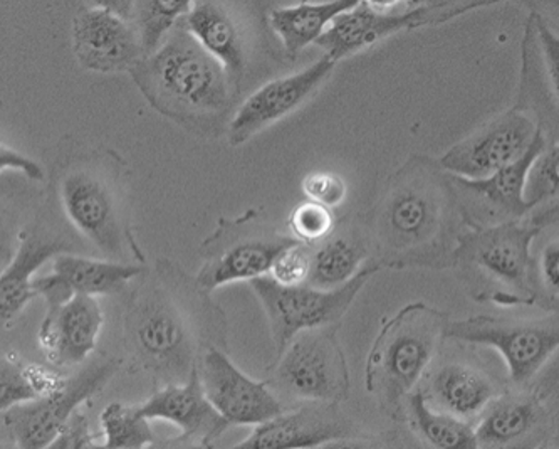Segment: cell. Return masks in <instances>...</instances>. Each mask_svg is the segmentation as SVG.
<instances>
[{
	"label": "cell",
	"mask_w": 559,
	"mask_h": 449,
	"mask_svg": "<svg viewBox=\"0 0 559 449\" xmlns=\"http://www.w3.org/2000/svg\"><path fill=\"white\" fill-rule=\"evenodd\" d=\"M542 133L530 111L512 106L447 150L439 162L452 176L486 179L523 158Z\"/></svg>",
	"instance_id": "4fadbf2b"
},
{
	"label": "cell",
	"mask_w": 559,
	"mask_h": 449,
	"mask_svg": "<svg viewBox=\"0 0 559 449\" xmlns=\"http://www.w3.org/2000/svg\"><path fill=\"white\" fill-rule=\"evenodd\" d=\"M371 8L383 12H411L417 11L424 4V0H367Z\"/></svg>",
	"instance_id": "7bdbcfd3"
},
{
	"label": "cell",
	"mask_w": 559,
	"mask_h": 449,
	"mask_svg": "<svg viewBox=\"0 0 559 449\" xmlns=\"http://www.w3.org/2000/svg\"><path fill=\"white\" fill-rule=\"evenodd\" d=\"M499 2H506V0H425L424 5L415 12H417L418 27L439 26L459 15L476 9L489 8Z\"/></svg>",
	"instance_id": "d590c367"
},
{
	"label": "cell",
	"mask_w": 559,
	"mask_h": 449,
	"mask_svg": "<svg viewBox=\"0 0 559 449\" xmlns=\"http://www.w3.org/2000/svg\"><path fill=\"white\" fill-rule=\"evenodd\" d=\"M418 389L430 405L467 423L479 420L484 411L504 394L501 383L487 370L462 361L430 367Z\"/></svg>",
	"instance_id": "603a6c76"
},
{
	"label": "cell",
	"mask_w": 559,
	"mask_h": 449,
	"mask_svg": "<svg viewBox=\"0 0 559 449\" xmlns=\"http://www.w3.org/2000/svg\"><path fill=\"white\" fill-rule=\"evenodd\" d=\"M534 276L539 296L559 302V238L546 243L538 258H534Z\"/></svg>",
	"instance_id": "74e56055"
},
{
	"label": "cell",
	"mask_w": 559,
	"mask_h": 449,
	"mask_svg": "<svg viewBox=\"0 0 559 449\" xmlns=\"http://www.w3.org/2000/svg\"><path fill=\"white\" fill-rule=\"evenodd\" d=\"M140 413L152 420H165L180 429V435L167 441V446L182 448H211L215 439L229 427L205 395L199 369L187 382L168 383L155 389L153 394L139 405Z\"/></svg>",
	"instance_id": "ffe728a7"
},
{
	"label": "cell",
	"mask_w": 559,
	"mask_h": 449,
	"mask_svg": "<svg viewBox=\"0 0 559 449\" xmlns=\"http://www.w3.org/2000/svg\"><path fill=\"white\" fill-rule=\"evenodd\" d=\"M73 52L81 68L95 73H130L146 56L133 21L96 8L74 15Z\"/></svg>",
	"instance_id": "ac0fdd59"
},
{
	"label": "cell",
	"mask_w": 559,
	"mask_h": 449,
	"mask_svg": "<svg viewBox=\"0 0 559 449\" xmlns=\"http://www.w3.org/2000/svg\"><path fill=\"white\" fill-rule=\"evenodd\" d=\"M338 226L333 209L320 202H299L289 214V233L302 245L317 246Z\"/></svg>",
	"instance_id": "d6a6232c"
},
{
	"label": "cell",
	"mask_w": 559,
	"mask_h": 449,
	"mask_svg": "<svg viewBox=\"0 0 559 449\" xmlns=\"http://www.w3.org/2000/svg\"><path fill=\"white\" fill-rule=\"evenodd\" d=\"M449 340L461 344L492 347L504 358L509 382L516 388L542 373L559 348V320H509V318L471 317L451 320Z\"/></svg>",
	"instance_id": "7c38bea8"
},
{
	"label": "cell",
	"mask_w": 559,
	"mask_h": 449,
	"mask_svg": "<svg viewBox=\"0 0 559 449\" xmlns=\"http://www.w3.org/2000/svg\"><path fill=\"white\" fill-rule=\"evenodd\" d=\"M205 395L229 426H258L287 410L267 380L251 379L230 361L229 351L212 347L199 364Z\"/></svg>",
	"instance_id": "2e32d148"
},
{
	"label": "cell",
	"mask_w": 559,
	"mask_h": 449,
	"mask_svg": "<svg viewBox=\"0 0 559 449\" xmlns=\"http://www.w3.org/2000/svg\"><path fill=\"white\" fill-rule=\"evenodd\" d=\"M146 267L148 264L120 263L76 252H64L52 260V271L64 280L74 295H127L131 283L143 274Z\"/></svg>",
	"instance_id": "484cf974"
},
{
	"label": "cell",
	"mask_w": 559,
	"mask_h": 449,
	"mask_svg": "<svg viewBox=\"0 0 559 449\" xmlns=\"http://www.w3.org/2000/svg\"><path fill=\"white\" fill-rule=\"evenodd\" d=\"M543 227L530 217L499 226L471 227L462 234L452 268L477 302L530 307L539 298L533 243Z\"/></svg>",
	"instance_id": "8992f818"
},
{
	"label": "cell",
	"mask_w": 559,
	"mask_h": 449,
	"mask_svg": "<svg viewBox=\"0 0 559 449\" xmlns=\"http://www.w3.org/2000/svg\"><path fill=\"white\" fill-rule=\"evenodd\" d=\"M64 252L92 255L55 199L48 194L33 223L19 234L17 252L0 276V318L4 329L17 320L31 299L36 298L33 283L37 270Z\"/></svg>",
	"instance_id": "8fae6325"
},
{
	"label": "cell",
	"mask_w": 559,
	"mask_h": 449,
	"mask_svg": "<svg viewBox=\"0 0 559 449\" xmlns=\"http://www.w3.org/2000/svg\"><path fill=\"white\" fill-rule=\"evenodd\" d=\"M526 198L534 211L556 205V202L559 204V142L548 143L534 162L527 179Z\"/></svg>",
	"instance_id": "836d02e7"
},
{
	"label": "cell",
	"mask_w": 559,
	"mask_h": 449,
	"mask_svg": "<svg viewBox=\"0 0 559 449\" xmlns=\"http://www.w3.org/2000/svg\"><path fill=\"white\" fill-rule=\"evenodd\" d=\"M96 436L90 432L86 414L78 410L66 426L62 427L58 438L51 445V449H83L93 448Z\"/></svg>",
	"instance_id": "f35d334b"
},
{
	"label": "cell",
	"mask_w": 559,
	"mask_h": 449,
	"mask_svg": "<svg viewBox=\"0 0 559 449\" xmlns=\"http://www.w3.org/2000/svg\"><path fill=\"white\" fill-rule=\"evenodd\" d=\"M336 64L338 62L324 55L298 73L262 84L261 88L243 99L234 114L226 135L229 145L240 146L248 143L264 132L265 128L273 127L302 108L330 80Z\"/></svg>",
	"instance_id": "9a60e30c"
},
{
	"label": "cell",
	"mask_w": 559,
	"mask_h": 449,
	"mask_svg": "<svg viewBox=\"0 0 559 449\" xmlns=\"http://www.w3.org/2000/svg\"><path fill=\"white\" fill-rule=\"evenodd\" d=\"M361 0H328V2H301L277 8L271 12V26L280 36L284 51L296 58L302 49L314 45L334 19L349 11Z\"/></svg>",
	"instance_id": "4316f807"
},
{
	"label": "cell",
	"mask_w": 559,
	"mask_h": 449,
	"mask_svg": "<svg viewBox=\"0 0 559 449\" xmlns=\"http://www.w3.org/2000/svg\"><path fill=\"white\" fill-rule=\"evenodd\" d=\"M312 267V248L302 243L287 246L280 252L270 276H273L277 283L286 286L305 285L308 283Z\"/></svg>",
	"instance_id": "e575fe53"
},
{
	"label": "cell",
	"mask_w": 559,
	"mask_h": 449,
	"mask_svg": "<svg viewBox=\"0 0 559 449\" xmlns=\"http://www.w3.org/2000/svg\"><path fill=\"white\" fill-rule=\"evenodd\" d=\"M407 421L418 438L427 445L442 449L479 448L473 423L437 410L425 401L420 389L408 398Z\"/></svg>",
	"instance_id": "f1b7e54d"
},
{
	"label": "cell",
	"mask_w": 559,
	"mask_h": 449,
	"mask_svg": "<svg viewBox=\"0 0 559 449\" xmlns=\"http://www.w3.org/2000/svg\"><path fill=\"white\" fill-rule=\"evenodd\" d=\"M412 29H418L417 12L378 11L367 0H361L360 4L334 19L314 45L340 62L386 37Z\"/></svg>",
	"instance_id": "cb8c5ba5"
},
{
	"label": "cell",
	"mask_w": 559,
	"mask_h": 449,
	"mask_svg": "<svg viewBox=\"0 0 559 449\" xmlns=\"http://www.w3.org/2000/svg\"><path fill=\"white\" fill-rule=\"evenodd\" d=\"M531 14L543 19L559 36V0H521Z\"/></svg>",
	"instance_id": "60d3db41"
},
{
	"label": "cell",
	"mask_w": 559,
	"mask_h": 449,
	"mask_svg": "<svg viewBox=\"0 0 559 449\" xmlns=\"http://www.w3.org/2000/svg\"><path fill=\"white\" fill-rule=\"evenodd\" d=\"M195 0H136L133 23L143 37L146 55L160 46L168 33L189 14Z\"/></svg>",
	"instance_id": "1f68e13d"
},
{
	"label": "cell",
	"mask_w": 559,
	"mask_h": 449,
	"mask_svg": "<svg viewBox=\"0 0 559 449\" xmlns=\"http://www.w3.org/2000/svg\"><path fill=\"white\" fill-rule=\"evenodd\" d=\"M301 189L306 199L320 202L331 209L340 208L348 194L345 179L338 174L328 173V170L308 174L302 179Z\"/></svg>",
	"instance_id": "8d00e7d4"
},
{
	"label": "cell",
	"mask_w": 559,
	"mask_h": 449,
	"mask_svg": "<svg viewBox=\"0 0 559 449\" xmlns=\"http://www.w3.org/2000/svg\"><path fill=\"white\" fill-rule=\"evenodd\" d=\"M539 404L526 395H504L484 411L476 424L479 446H506L524 438L538 423Z\"/></svg>",
	"instance_id": "83f0119b"
},
{
	"label": "cell",
	"mask_w": 559,
	"mask_h": 449,
	"mask_svg": "<svg viewBox=\"0 0 559 449\" xmlns=\"http://www.w3.org/2000/svg\"><path fill=\"white\" fill-rule=\"evenodd\" d=\"M123 367V357L95 355L62 376L48 394L4 411V426L12 441L21 449L51 448L81 405L96 398Z\"/></svg>",
	"instance_id": "30bf717a"
},
{
	"label": "cell",
	"mask_w": 559,
	"mask_h": 449,
	"mask_svg": "<svg viewBox=\"0 0 559 449\" xmlns=\"http://www.w3.org/2000/svg\"><path fill=\"white\" fill-rule=\"evenodd\" d=\"M221 305L182 264L158 258L124 296V367L153 388L187 382L212 347L229 351Z\"/></svg>",
	"instance_id": "6da1fadb"
},
{
	"label": "cell",
	"mask_w": 559,
	"mask_h": 449,
	"mask_svg": "<svg viewBox=\"0 0 559 449\" xmlns=\"http://www.w3.org/2000/svg\"><path fill=\"white\" fill-rule=\"evenodd\" d=\"M298 239L281 233L265 221L264 209L249 208L237 217H221L215 229L202 241V261L195 274L209 293L234 282H251L271 273L274 261Z\"/></svg>",
	"instance_id": "52a82bcc"
},
{
	"label": "cell",
	"mask_w": 559,
	"mask_h": 449,
	"mask_svg": "<svg viewBox=\"0 0 559 449\" xmlns=\"http://www.w3.org/2000/svg\"><path fill=\"white\" fill-rule=\"evenodd\" d=\"M546 146L548 140L542 133L523 158L486 179H464L451 174L468 227L499 226L531 217L534 208L526 198L527 179Z\"/></svg>",
	"instance_id": "5bb4252c"
},
{
	"label": "cell",
	"mask_w": 559,
	"mask_h": 449,
	"mask_svg": "<svg viewBox=\"0 0 559 449\" xmlns=\"http://www.w3.org/2000/svg\"><path fill=\"white\" fill-rule=\"evenodd\" d=\"M180 23L224 64L240 95L252 56L251 37L242 17L226 0H195Z\"/></svg>",
	"instance_id": "7402d4cb"
},
{
	"label": "cell",
	"mask_w": 559,
	"mask_h": 449,
	"mask_svg": "<svg viewBox=\"0 0 559 449\" xmlns=\"http://www.w3.org/2000/svg\"><path fill=\"white\" fill-rule=\"evenodd\" d=\"M148 421L140 413L139 405L111 402L99 414L102 435L105 436L103 448L140 449L155 445V433Z\"/></svg>",
	"instance_id": "4dcf8cb0"
},
{
	"label": "cell",
	"mask_w": 559,
	"mask_h": 449,
	"mask_svg": "<svg viewBox=\"0 0 559 449\" xmlns=\"http://www.w3.org/2000/svg\"><path fill=\"white\" fill-rule=\"evenodd\" d=\"M86 4L87 8L103 9L128 21L135 17L136 0H86Z\"/></svg>",
	"instance_id": "b9f144b4"
},
{
	"label": "cell",
	"mask_w": 559,
	"mask_h": 449,
	"mask_svg": "<svg viewBox=\"0 0 559 449\" xmlns=\"http://www.w3.org/2000/svg\"><path fill=\"white\" fill-rule=\"evenodd\" d=\"M64 374L29 366L12 354L0 361V407L2 413L14 405L36 401L51 392L61 382Z\"/></svg>",
	"instance_id": "f546056e"
},
{
	"label": "cell",
	"mask_w": 559,
	"mask_h": 449,
	"mask_svg": "<svg viewBox=\"0 0 559 449\" xmlns=\"http://www.w3.org/2000/svg\"><path fill=\"white\" fill-rule=\"evenodd\" d=\"M0 167L2 170L8 168V170L22 174L31 182H46V170L37 162L5 143L0 146Z\"/></svg>",
	"instance_id": "ab89813d"
},
{
	"label": "cell",
	"mask_w": 559,
	"mask_h": 449,
	"mask_svg": "<svg viewBox=\"0 0 559 449\" xmlns=\"http://www.w3.org/2000/svg\"><path fill=\"white\" fill-rule=\"evenodd\" d=\"M382 270L380 264L370 261L353 280L333 290L317 288L309 283L281 285L270 274L251 280L252 292L270 322L276 357L302 330L338 329L356 296Z\"/></svg>",
	"instance_id": "ba28073f"
},
{
	"label": "cell",
	"mask_w": 559,
	"mask_h": 449,
	"mask_svg": "<svg viewBox=\"0 0 559 449\" xmlns=\"http://www.w3.org/2000/svg\"><path fill=\"white\" fill-rule=\"evenodd\" d=\"M449 315L424 302L408 304L382 323L368 352L365 386L386 416L407 421L408 398L449 340Z\"/></svg>",
	"instance_id": "5b68a950"
},
{
	"label": "cell",
	"mask_w": 559,
	"mask_h": 449,
	"mask_svg": "<svg viewBox=\"0 0 559 449\" xmlns=\"http://www.w3.org/2000/svg\"><path fill=\"white\" fill-rule=\"evenodd\" d=\"M356 438L352 423L343 416L338 404L308 401L290 405L271 421L258 424L249 438L234 448H318L346 446V439Z\"/></svg>",
	"instance_id": "d6986e66"
},
{
	"label": "cell",
	"mask_w": 559,
	"mask_h": 449,
	"mask_svg": "<svg viewBox=\"0 0 559 449\" xmlns=\"http://www.w3.org/2000/svg\"><path fill=\"white\" fill-rule=\"evenodd\" d=\"M153 110L197 139L227 135L239 96L226 68L178 23L130 71Z\"/></svg>",
	"instance_id": "277c9868"
},
{
	"label": "cell",
	"mask_w": 559,
	"mask_h": 449,
	"mask_svg": "<svg viewBox=\"0 0 559 449\" xmlns=\"http://www.w3.org/2000/svg\"><path fill=\"white\" fill-rule=\"evenodd\" d=\"M103 317L98 299L78 293L64 304L48 307L39 330V345L55 369L71 370L96 351Z\"/></svg>",
	"instance_id": "44dd1931"
},
{
	"label": "cell",
	"mask_w": 559,
	"mask_h": 449,
	"mask_svg": "<svg viewBox=\"0 0 559 449\" xmlns=\"http://www.w3.org/2000/svg\"><path fill=\"white\" fill-rule=\"evenodd\" d=\"M336 332V327L302 330L274 358L267 383L281 401L342 404L348 399V362Z\"/></svg>",
	"instance_id": "9c48e42d"
},
{
	"label": "cell",
	"mask_w": 559,
	"mask_h": 449,
	"mask_svg": "<svg viewBox=\"0 0 559 449\" xmlns=\"http://www.w3.org/2000/svg\"><path fill=\"white\" fill-rule=\"evenodd\" d=\"M516 106L538 120L548 143L559 142V36L534 14L524 27Z\"/></svg>",
	"instance_id": "e0dca14e"
},
{
	"label": "cell",
	"mask_w": 559,
	"mask_h": 449,
	"mask_svg": "<svg viewBox=\"0 0 559 449\" xmlns=\"http://www.w3.org/2000/svg\"><path fill=\"white\" fill-rule=\"evenodd\" d=\"M48 194L92 255L146 264L131 220V168L120 152L61 140L49 168Z\"/></svg>",
	"instance_id": "3957f363"
},
{
	"label": "cell",
	"mask_w": 559,
	"mask_h": 449,
	"mask_svg": "<svg viewBox=\"0 0 559 449\" xmlns=\"http://www.w3.org/2000/svg\"><path fill=\"white\" fill-rule=\"evenodd\" d=\"M364 221L374 263L389 270L452 268L462 234L471 229L451 174L421 154L390 176Z\"/></svg>",
	"instance_id": "7a4b0ae2"
},
{
	"label": "cell",
	"mask_w": 559,
	"mask_h": 449,
	"mask_svg": "<svg viewBox=\"0 0 559 449\" xmlns=\"http://www.w3.org/2000/svg\"><path fill=\"white\" fill-rule=\"evenodd\" d=\"M424 2H425V0H424ZM421 5H424V4H421Z\"/></svg>",
	"instance_id": "ee69618b"
},
{
	"label": "cell",
	"mask_w": 559,
	"mask_h": 449,
	"mask_svg": "<svg viewBox=\"0 0 559 449\" xmlns=\"http://www.w3.org/2000/svg\"><path fill=\"white\" fill-rule=\"evenodd\" d=\"M311 248L312 267L308 283L317 288H338L373 261L364 220L338 221L333 233Z\"/></svg>",
	"instance_id": "d4e9b609"
}]
</instances>
